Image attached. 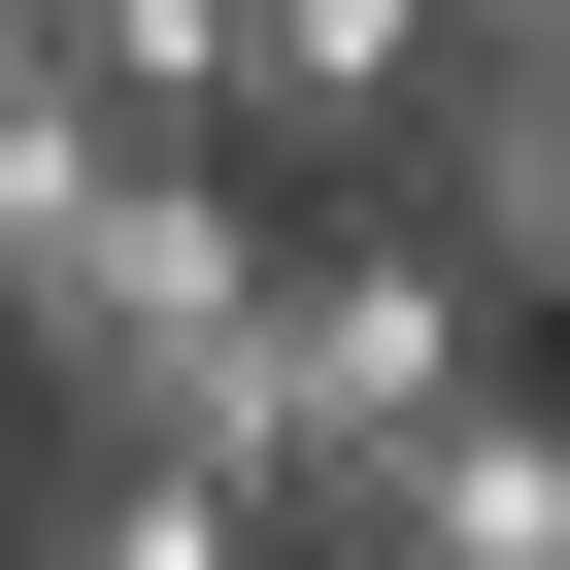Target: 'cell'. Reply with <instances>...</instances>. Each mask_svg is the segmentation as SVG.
<instances>
[{"label":"cell","mask_w":570,"mask_h":570,"mask_svg":"<svg viewBox=\"0 0 570 570\" xmlns=\"http://www.w3.org/2000/svg\"><path fill=\"white\" fill-rule=\"evenodd\" d=\"M436 0H202V135H403Z\"/></svg>","instance_id":"5"},{"label":"cell","mask_w":570,"mask_h":570,"mask_svg":"<svg viewBox=\"0 0 570 570\" xmlns=\"http://www.w3.org/2000/svg\"><path fill=\"white\" fill-rule=\"evenodd\" d=\"M0 570H268V503L168 470V436H35L0 470Z\"/></svg>","instance_id":"6"},{"label":"cell","mask_w":570,"mask_h":570,"mask_svg":"<svg viewBox=\"0 0 570 570\" xmlns=\"http://www.w3.org/2000/svg\"><path fill=\"white\" fill-rule=\"evenodd\" d=\"M403 235L470 268V303L570 268V35H436V101H403Z\"/></svg>","instance_id":"3"},{"label":"cell","mask_w":570,"mask_h":570,"mask_svg":"<svg viewBox=\"0 0 570 570\" xmlns=\"http://www.w3.org/2000/svg\"><path fill=\"white\" fill-rule=\"evenodd\" d=\"M68 168H101V101L35 68V0H0V268H35V235H68Z\"/></svg>","instance_id":"7"},{"label":"cell","mask_w":570,"mask_h":570,"mask_svg":"<svg viewBox=\"0 0 570 570\" xmlns=\"http://www.w3.org/2000/svg\"><path fill=\"white\" fill-rule=\"evenodd\" d=\"M436 403H503V303H470V268H436V235H268V303H235V370H202V470L303 537V503L403 470Z\"/></svg>","instance_id":"2"},{"label":"cell","mask_w":570,"mask_h":570,"mask_svg":"<svg viewBox=\"0 0 570 570\" xmlns=\"http://www.w3.org/2000/svg\"><path fill=\"white\" fill-rule=\"evenodd\" d=\"M235 303H268V202H235L202 135H101V168H68V235L0 268V403H35V436H168V470H202Z\"/></svg>","instance_id":"1"},{"label":"cell","mask_w":570,"mask_h":570,"mask_svg":"<svg viewBox=\"0 0 570 570\" xmlns=\"http://www.w3.org/2000/svg\"><path fill=\"white\" fill-rule=\"evenodd\" d=\"M268 570H570V403H537V370H503V403H436L403 470H336Z\"/></svg>","instance_id":"4"}]
</instances>
